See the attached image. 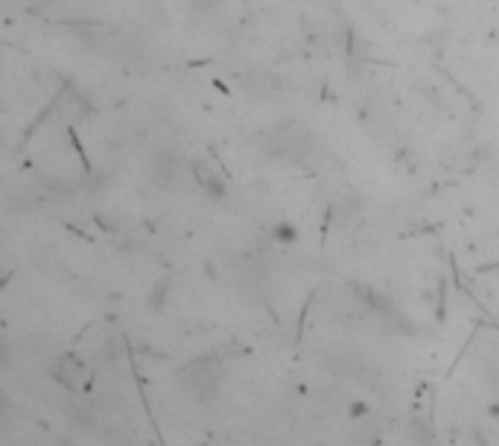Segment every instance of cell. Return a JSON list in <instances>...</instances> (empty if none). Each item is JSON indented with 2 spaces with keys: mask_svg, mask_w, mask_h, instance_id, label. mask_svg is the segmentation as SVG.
Here are the masks:
<instances>
[{
  "mask_svg": "<svg viewBox=\"0 0 499 446\" xmlns=\"http://www.w3.org/2000/svg\"><path fill=\"white\" fill-rule=\"evenodd\" d=\"M184 176V164L176 152H166V149H161V152L149 161V181L158 187V190H176L178 181Z\"/></svg>",
  "mask_w": 499,
  "mask_h": 446,
  "instance_id": "cell-1",
  "label": "cell"
},
{
  "mask_svg": "<svg viewBox=\"0 0 499 446\" xmlns=\"http://www.w3.org/2000/svg\"><path fill=\"white\" fill-rule=\"evenodd\" d=\"M187 169H190V176H193V181L213 198V202H222V198L228 195V181L222 178V172L213 166L210 161L196 158V161L187 164Z\"/></svg>",
  "mask_w": 499,
  "mask_h": 446,
  "instance_id": "cell-2",
  "label": "cell"
},
{
  "mask_svg": "<svg viewBox=\"0 0 499 446\" xmlns=\"http://www.w3.org/2000/svg\"><path fill=\"white\" fill-rule=\"evenodd\" d=\"M187 382H190V388L193 391H199L202 396H207L213 388L219 385V377H222V367H219V362L217 359H210V356H202L199 362H193L187 370Z\"/></svg>",
  "mask_w": 499,
  "mask_h": 446,
  "instance_id": "cell-3",
  "label": "cell"
},
{
  "mask_svg": "<svg viewBox=\"0 0 499 446\" xmlns=\"http://www.w3.org/2000/svg\"><path fill=\"white\" fill-rule=\"evenodd\" d=\"M243 88L257 96V99H272L275 93H280V79L272 76V73H263V70H257V73H248V76L240 79Z\"/></svg>",
  "mask_w": 499,
  "mask_h": 446,
  "instance_id": "cell-4",
  "label": "cell"
},
{
  "mask_svg": "<svg viewBox=\"0 0 499 446\" xmlns=\"http://www.w3.org/2000/svg\"><path fill=\"white\" fill-rule=\"evenodd\" d=\"M275 239H277V242H283V245H292V242L298 239L295 225H289V222H280V225L275 228Z\"/></svg>",
  "mask_w": 499,
  "mask_h": 446,
  "instance_id": "cell-5",
  "label": "cell"
},
{
  "mask_svg": "<svg viewBox=\"0 0 499 446\" xmlns=\"http://www.w3.org/2000/svg\"><path fill=\"white\" fill-rule=\"evenodd\" d=\"M164 301H166V283H155L152 297H149V307H152V309H158Z\"/></svg>",
  "mask_w": 499,
  "mask_h": 446,
  "instance_id": "cell-6",
  "label": "cell"
},
{
  "mask_svg": "<svg viewBox=\"0 0 499 446\" xmlns=\"http://www.w3.org/2000/svg\"><path fill=\"white\" fill-rule=\"evenodd\" d=\"M35 4H47V6H50V4H56V0H35Z\"/></svg>",
  "mask_w": 499,
  "mask_h": 446,
  "instance_id": "cell-7",
  "label": "cell"
}]
</instances>
